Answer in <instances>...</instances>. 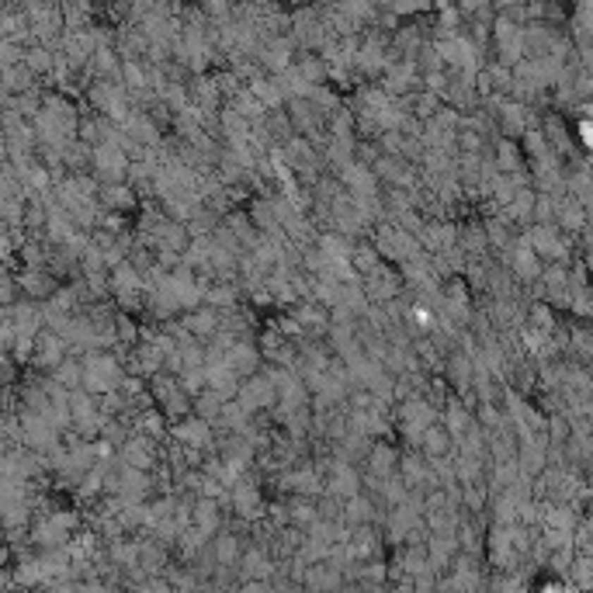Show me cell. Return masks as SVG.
<instances>
[{
    "instance_id": "obj_1",
    "label": "cell",
    "mask_w": 593,
    "mask_h": 593,
    "mask_svg": "<svg viewBox=\"0 0 593 593\" xmlns=\"http://www.w3.org/2000/svg\"><path fill=\"white\" fill-rule=\"evenodd\" d=\"M271 396H274V389H271V381L267 379H254L250 381V389L243 392V403L254 410L257 403H271Z\"/></svg>"
},
{
    "instance_id": "obj_2",
    "label": "cell",
    "mask_w": 593,
    "mask_h": 593,
    "mask_svg": "<svg viewBox=\"0 0 593 593\" xmlns=\"http://www.w3.org/2000/svg\"><path fill=\"white\" fill-rule=\"evenodd\" d=\"M177 434H181L184 444H205V441H209V427H205V420H188V424L177 427Z\"/></svg>"
},
{
    "instance_id": "obj_3",
    "label": "cell",
    "mask_w": 593,
    "mask_h": 593,
    "mask_svg": "<svg viewBox=\"0 0 593 593\" xmlns=\"http://www.w3.org/2000/svg\"><path fill=\"white\" fill-rule=\"evenodd\" d=\"M424 444H427L430 455H444V451H448V430H441V427H427Z\"/></svg>"
},
{
    "instance_id": "obj_4",
    "label": "cell",
    "mask_w": 593,
    "mask_h": 593,
    "mask_svg": "<svg viewBox=\"0 0 593 593\" xmlns=\"http://www.w3.org/2000/svg\"><path fill=\"white\" fill-rule=\"evenodd\" d=\"M191 326H195V330H205V334H212V330H215V316H212V312H198V316L191 319Z\"/></svg>"
},
{
    "instance_id": "obj_5",
    "label": "cell",
    "mask_w": 593,
    "mask_h": 593,
    "mask_svg": "<svg viewBox=\"0 0 593 593\" xmlns=\"http://www.w3.org/2000/svg\"><path fill=\"white\" fill-rule=\"evenodd\" d=\"M465 424H468L465 410H462V406H451V420H448V427H451V430H462Z\"/></svg>"
}]
</instances>
